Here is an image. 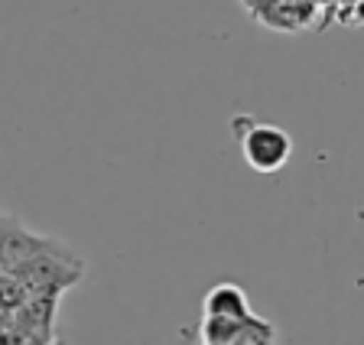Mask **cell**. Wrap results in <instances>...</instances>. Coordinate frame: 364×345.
<instances>
[{
	"label": "cell",
	"instance_id": "8992f818",
	"mask_svg": "<svg viewBox=\"0 0 364 345\" xmlns=\"http://www.w3.org/2000/svg\"><path fill=\"white\" fill-rule=\"evenodd\" d=\"M228 345H273V326L260 316H254Z\"/></svg>",
	"mask_w": 364,
	"mask_h": 345
},
{
	"label": "cell",
	"instance_id": "277c9868",
	"mask_svg": "<svg viewBox=\"0 0 364 345\" xmlns=\"http://www.w3.org/2000/svg\"><path fill=\"white\" fill-rule=\"evenodd\" d=\"M244 4L273 30H303L312 23V14H316L312 0H244Z\"/></svg>",
	"mask_w": 364,
	"mask_h": 345
},
{
	"label": "cell",
	"instance_id": "3957f363",
	"mask_svg": "<svg viewBox=\"0 0 364 345\" xmlns=\"http://www.w3.org/2000/svg\"><path fill=\"white\" fill-rule=\"evenodd\" d=\"M55 241L46 238V235H36L26 225H20L16 218L0 212V274H10L16 264H23L33 254L53 248Z\"/></svg>",
	"mask_w": 364,
	"mask_h": 345
},
{
	"label": "cell",
	"instance_id": "5b68a950",
	"mask_svg": "<svg viewBox=\"0 0 364 345\" xmlns=\"http://www.w3.org/2000/svg\"><path fill=\"white\" fill-rule=\"evenodd\" d=\"M205 316H228V319H244L250 316L247 293L237 284H218L205 293Z\"/></svg>",
	"mask_w": 364,
	"mask_h": 345
},
{
	"label": "cell",
	"instance_id": "7a4b0ae2",
	"mask_svg": "<svg viewBox=\"0 0 364 345\" xmlns=\"http://www.w3.org/2000/svg\"><path fill=\"white\" fill-rule=\"evenodd\" d=\"M231 131L241 140V154L247 166L257 169V173H277L293 156V137L277 124H264L247 115H237L231 117Z\"/></svg>",
	"mask_w": 364,
	"mask_h": 345
},
{
	"label": "cell",
	"instance_id": "6da1fadb",
	"mask_svg": "<svg viewBox=\"0 0 364 345\" xmlns=\"http://www.w3.org/2000/svg\"><path fill=\"white\" fill-rule=\"evenodd\" d=\"M10 277H16V284L26 293L59 297L62 290H68V287H75L82 280V261L55 241L53 248H46V251L26 258L23 264H16L10 270Z\"/></svg>",
	"mask_w": 364,
	"mask_h": 345
}]
</instances>
